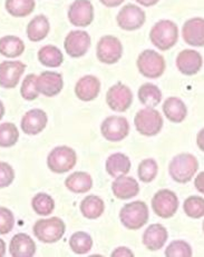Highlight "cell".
<instances>
[{"label":"cell","mask_w":204,"mask_h":257,"mask_svg":"<svg viewBox=\"0 0 204 257\" xmlns=\"http://www.w3.org/2000/svg\"><path fill=\"white\" fill-rule=\"evenodd\" d=\"M152 44L160 50H169L177 43L178 28L172 20H160L157 22L150 33Z\"/></svg>","instance_id":"1"},{"label":"cell","mask_w":204,"mask_h":257,"mask_svg":"<svg viewBox=\"0 0 204 257\" xmlns=\"http://www.w3.org/2000/svg\"><path fill=\"white\" fill-rule=\"evenodd\" d=\"M198 168V163L195 156L192 154H180L172 159L169 166L171 177L176 183L185 184L192 181L193 176Z\"/></svg>","instance_id":"2"},{"label":"cell","mask_w":204,"mask_h":257,"mask_svg":"<svg viewBox=\"0 0 204 257\" xmlns=\"http://www.w3.org/2000/svg\"><path fill=\"white\" fill-rule=\"evenodd\" d=\"M150 214L147 205L141 200L126 204L121 209L120 219L127 229L135 230L140 229L149 220Z\"/></svg>","instance_id":"3"},{"label":"cell","mask_w":204,"mask_h":257,"mask_svg":"<svg viewBox=\"0 0 204 257\" xmlns=\"http://www.w3.org/2000/svg\"><path fill=\"white\" fill-rule=\"evenodd\" d=\"M66 226L63 219L58 217H50L47 219L37 220L34 225V235L42 243L53 244L58 241L65 234Z\"/></svg>","instance_id":"4"},{"label":"cell","mask_w":204,"mask_h":257,"mask_svg":"<svg viewBox=\"0 0 204 257\" xmlns=\"http://www.w3.org/2000/svg\"><path fill=\"white\" fill-rule=\"evenodd\" d=\"M136 131L143 136H155L163 128V117L159 110L146 107L137 112L134 118Z\"/></svg>","instance_id":"5"},{"label":"cell","mask_w":204,"mask_h":257,"mask_svg":"<svg viewBox=\"0 0 204 257\" xmlns=\"http://www.w3.org/2000/svg\"><path fill=\"white\" fill-rule=\"evenodd\" d=\"M136 65L140 73L150 79L159 78L164 74L166 68L164 57L152 49L143 51L137 58Z\"/></svg>","instance_id":"6"},{"label":"cell","mask_w":204,"mask_h":257,"mask_svg":"<svg viewBox=\"0 0 204 257\" xmlns=\"http://www.w3.org/2000/svg\"><path fill=\"white\" fill-rule=\"evenodd\" d=\"M77 163L76 152L68 146H58L49 153L47 166L53 173L64 174L73 169Z\"/></svg>","instance_id":"7"},{"label":"cell","mask_w":204,"mask_h":257,"mask_svg":"<svg viewBox=\"0 0 204 257\" xmlns=\"http://www.w3.org/2000/svg\"><path fill=\"white\" fill-rule=\"evenodd\" d=\"M96 55L100 63L113 65L117 63L123 55V45L114 36H103L96 47Z\"/></svg>","instance_id":"8"},{"label":"cell","mask_w":204,"mask_h":257,"mask_svg":"<svg viewBox=\"0 0 204 257\" xmlns=\"http://www.w3.org/2000/svg\"><path fill=\"white\" fill-rule=\"evenodd\" d=\"M152 208L162 218H171L178 208V198L170 189H161L152 199Z\"/></svg>","instance_id":"9"},{"label":"cell","mask_w":204,"mask_h":257,"mask_svg":"<svg viewBox=\"0 0 204 257\" xmlns=\"http://www.w3.org/2000/svg\"><path fill=\"white\" fill-rule=\"evenodd\" d=\"M100 133L106 141L121 142L129 136L130 124L125 117L111 116L101 122Z\"/></svg>","instance_id":"10"},{"label":"cell","mask_w":204,"mask_h":257,"mask_svg":"<svg viewBox=\"0 0 204 257\" xmlns=\"http://www.w3.org/2000/svg\"><path fill=\"white\" fill-rule=\"evenodd\" d=\"M133 101V92L126 85L117 83L112 86L106 94V102L112 110L117 112L126 111Z\"/></svg>","instance_id":"11"},{"label":"cell","mask_w":204,"mask_h":257,"mask_svg":"<svg viewBox=\"0 0 204 257\" xmlns=\"http://www.w3.org/2000/svg\"><path fill=\"white\" fill-rule=\"evenodd\" d=\"M117 24L123 30L133 32L140 29L145 24L146 16L144 10L133 4H129L120 10L116 17Z\"/></svg>","instance_id":"12"},{"label":"cell","mask_w":204,"mask_h":257,"mask_svg":"<svg viewBox=\"0 0 204 257\" xmlns=\"http://www.w3.org/2000/svg\"><path fill=\"white\" fill-rule=\"evenodd\" d=\"M90 36L84 30H73L66 36L64 47L66 53L73 58H79L85 56L90 47Z\"/></svg>","instance_id":"13"},{"label":"cell","mask_w":204,"mask_h":257,"mask_svg":"<svg viewBox=\"0 0 204 257\" xmlns=\"http://www.w3.org/2000/svg\"><path fill=\"white\" fill-rule=\"evenodd\" d=\"M68 19L76 27H87L94 20V7L89 0H75L68 9Z\"/></svg>","instance_id":"14"},{"label":"cell","mask_w":204,"mask_h":257,"mask_svg":"<svg viewBox=\"0 0 204 257\" xmlns=\"http://www.w3.org/2000/svg\"><path fill=\"white\" fill-rule=\"evenodd\" d=\"M26 65L22 61H4L0 64V86L5 89H13L19 83Z\"/></svg>","instance_id":"15"},{"label":"cell","mask_w":204,"mask_h":257,"mask_svg":"<svg viewBox=\"0 0 204 257\" xmlns=\"http://www.w3.org/2000/svg\"><path fill=\"white\" fill-rule=\"evenodd\" d=\"M36 87L46 97L57 96L64 87L63 76L55 71H44L36 78Z\"/></svg>","instance_id":"16"},{"label":"cell","mask_w":204,"mask_h":257,"mask_svg":"<svg viewBox=\"0 0 204 257\" xmlns=\"http://www.w3.org/2000/svg\"><path fill=\"white\" fill-rule=\"evenodd\" d=\"M48 117L47 114L43 109L35 108L27 111L22 118L20 121V127L26 135H38L42 133L45 127L47 126Z\"/></svg>","instance_id":"17"},{"label":"cell","mask_w":204,"mask_h":257,"mask_svg":"<svg viewBox=\"0 0 204 257\" xmlns=\"http://www.w3.org/2000/svg\"><path fill=\"white\" fill-rule=\"evenodd\" d=\"M203 66L202 56L195 50L185 49L176 57V67L183 75L192 76L197 74Z\"/></svg>","instance_id":"18"},{"label":"cell","mask_w":204,"mask_h":257,"mask_svg":"<svg viewBox=\"0 0 204 257\" xmlns=\"http://www.w3.org/2000/svg\"><path fill=\"white\" fill-rule=\"evenodd\" d=\"M100 91V80L96 76L86 75L77 81L75 86V94L81 101H91Z\"/></svg>","instance_id":"19"},{"label":"cell","mask_w":204,"mask_h":257,"mask_svg":"<svg viewBox=\"0 0 204 257\" xmlns=\"http://www.w3.org/2000/svg\"><path fill=\"white\" fill-rule=\"evenodd\" d=\"M182 36L184 42L194 47H203L204 46V20L196 17L188 19L183 26Z\"/></svg>","instance_id":"20"},{"label":"cell","mask_w":204,"mask_h":257,"mask_svg":"<svg viewBox=\"0 0 204 257\" xmlns=\"http://www.w3.org/2000/svg\"><path fill=\"white\" fill-rule=\"evenodd\" d=\"M167 237V230L161 224H152L143 234V244L149 250H159L165 245Z\"/></svg>","instance_id":"21"},{"label":"cell","mask_w":204,"mask_h":257,"mask_svg":"<svg viewBox=\"0 0 204 257\" xmlns=\"http://www.w3.org/2000/svg\"><path fill=\"white\" fill-rule=\"evenodd\" d=\"M112 191L119 199H130L137 196L140 193V185L133 177H117L112 184Z\"/></svg>","instance_id":"22"},{"label":"cell","mask_w":204,"mask_h":257,"mask_svg":"<svg viewBox=\"0 0 204 257\" xmlns=\"http://www.w3.org/2000/svg\"><path fill=\"white\" fill-rule=\"evenodd\" d=\"M9 250L15 257H30L36 253V244L29 235L19 233L10 240Z\"/></svg>","instance_id":"23"},{"label":"cell","mask_w":204,"mask_h":257,"mask_svg":"<svg viewBox=\"0 0 204 257\" xmlns=\"http://www.w3.org/2000/svg\"><path fill=\"white\" fill-rule=\"evenodd\" d=\"M163 112L172 122H182L187 115V108L178 97H169L163 104Z\"/></svg>","instance_id":"24"},{"label":"cell","mask_w":204,"mask_h":257,"mask_svg":"<svg viewBox=\"0 0 204 257\" xmlns=\"http://www.w3.org/2000/svg\"><path fill=\"white\" fill-rule=\"evenodd\" d=\"M131 169V161L129 156L125 154L116 153L111 155L106 161V171L112 177L117 178L121 176H125L129 174Z\"/></svg>","instance_id":"25"},{"label":"cell","mask_w":204,"mask_h":257,"mask_svg":"<svg viewBox=\"0 0 204 257\" xmlns=\"http://www.w3.org/2000/svg\"><path fill=\"white\" fill-rule=\"evenodd\" d=\"M50 30V24L45 15H38L32 19L27 26L28 39L33 43H38L47 37Z\"/></svg>","instance_id":"26"},{"label":"cell","mask_w":204,"mask_h":257,"mask_svg":"<svg viewBox=\"0 0 204 257\" xmlns=\"http://www.w3.org/2000/svg\"><path fill=\"white\" fill-rule=\"evenodd\" d=\"M65 186L73 193L84 194L93 187V179L88 173L76 172L65 179Z\"/></svg>","instance_id":"27"},{"label":"cell","mask_w":204,"mask_h":257,"mask_svg":"<svg viewBox=\"0 0 204 257\" xmlns=\"http://www.w3.org/2000/svg\"><path fill=\"white\" fill-rule=\"evenodd\" d=\"M105 210V204L103 199L96 196V195H89L86 196L80 203V212L86 218L96 219L103 215Z\"/></svg>","instance_id":"28"},{"label":"cell","mask_w":204,"mask_h":257,"mask_svg":"<svg viewBox=\"0 0 204 257\" xmlns=\"http://www.w3.org/2000/svg\"><path fill=\"white\" fill-rule=\"evenodd\" d=\"M25 51V44L17 36H5L0 38V55L8 58H16Z\"/></svg>","instance_id":"29"},{"label":"cell","mask_w":204,"mask_h":257,"mask_svg":"<svg viewBox=\"0 0 204 257\" xmlns=\"http://www.w3.org/2000/svg\"><path fill=\"white\" fill-rule=\"evenodd\" d=\"M137 95H139L141 104L146 107H156L162 100V91L156 85L151 83L142 85Z\"/></svg>","instance_id":"30"},{"label":"cell","mask_w":204,"mask_h":257,"mask_svg":"<svg viewBox=\"0 0 204 257\" xmlns=\"http://www.w3.org/2000/svg\"><path fill=\"white\" fill-rule=\"evenodd\" d=\"M38 60L40 64L50 67V68H56V67H59L63 64L64 61V56L57 47L52 45L44 46L39 49L38 51Z\"/></svg>","instance_id":"31"},{"label":"cell","mask_w":204,"mask_h":257,"mask_svg":"<svg viewBox=\"0 0 204 257\" xmlns=\"http://www.w3.org/2000/svg\"><path fill=\"white\" fill-rule=\"evenodd\" d=\"M35 6V0H6L5 4L7 13L16 18L29 16L34 12Z\"/></svg>","instance_id":"32"},{"label":"cell","mask_w":204,"mask_h":257,"mask_svg":"<svg viewBox=\"0 0 204 257\" xmlns=\"http://www.w3.org/2000/svg\"><path fill=\"white\" fill-rule=\"evenodd\" d=\"M69 246L74 253L83 255L88 253L93 247V239L91 236L85 232H76L69 238Z\"/></svg>","instance_id":"33"},{"label":"cell","mask_w":204,"mask_h":257,"mask_svg":"<svg viewBox=\"0 0 204 257\" xmlns=\"http://www.w3.org/2000/svg\"><path fill=\"white\" fill-rule=\"evenodd\" d=\"M32 207L37 215L47 216L54 212L55 202L48 194L39 193L34 196L32 200Z\"/></svg>","instance_id":"34"},{"label":"cell","mask_w":204,"mask_h":257,"mask_svg":"<svg viewBox=\"0 0 204 257\" xmlns=\"http://www.w3.org/2000/svg\"><path fill=\"white\" fill-rule=\"evenodd\" d=\"M19 138L18 128L13 122H4L0 125V147H13Z\"/></svg>","instance_id":"35"},{"label":"cell","mask_w":204,"mask_h":257,"mask_svg":"<svg viewBox=\"0 0 204 257\" xmlns=\"http://www.w3.org/2000/svg\"><path fill=\"white\" fill-rule=\"evenodd\" d=\"M159 166L157 163L153 158H147L142 161L137 168V175H139L140 181L143 183H151L156 178Z\"/></svg>","instance_id":"36"},{"label":"cell","mask_w":204,"mask_h":257,"mask_svg":"<svg viewBox=\"0 0 204 257\" xmlns=\"http://www.w3.org/2000/svg\"><path fill=\"white\" fill-rule=\"evenodd\" d=\"M184 213L191 218H202L204 215V199L200 196H190L183 204Z\"/></svg>","instance_id":"37"},{"label":"cell","mask_w":204,"mask_h":257,"mask_svg":"<svg viewBox=\"0 0 204 257\" xmlns=\"http://www.w3.org/2000/svg\"><path fill=\"white\" fill-rule=\"evenodd\" d=\"M167 257H191L192 247L184 240H174L165 249Z\"/></svg>","instance_id":"38"},{"label":"cell","mask_w":204,"mask_h":257,"mask_svg":"<svg viewBox=\"0 0 204 257\" xmlns=\"http://www.w3.org/2000/svg\"><path fill=\"white\" fill-rule=\"evenodd\" d=\"M36 78H37V75L30 74L24 79L22 88H20V95L25 100L32 101L39 96L37 87H36Z\"/></svg>","instance_id":"39"},{"label":"cell","mask_w":204,"mask_h":257,"mask_svg":"<svg viewBox=\"0 0 204 257\" xmlns=\"http://www.w3.org/2000/svg\"><path fill=\"white\" fill-rule=\"evenodd\" d=\"M14 226L15 217L12 210L6 207H0V235L10 233Z\"/></svg>","instance_id":"40"},{"label":"cell","mask_w":204,"mask_h":257,"mask_svg":"<svg viewBox=\"0 0 204 257\" xmlns=\"http://www.w3.org/2000/svg\"><path fill=\"white\" fill-rule=\"evenodd\" d=\"M15 171L8 163L0 162V188H6L13 184Z\"/></svg>","instance_id":"41"},{"label":"cell","mask_w":204,"mask_h":257,"mask_svg":"<svg viewBox=\"0 0 204 257\" xmlns=\"http://www.w3.org/2000/svg\"><path fill=\"white\" fill-rule=\"evenodd\" d=\"M112 256H114V257H116V256H127V257H130V256H134V253L127 247H117L113 251V253H112Z\"/></svg>","instance_id":"42"},{"label":"cell","mask_w":204,"mask_h":257,"mask_svg":"<svg viewBox=\"0 0 204 257\" xmlns=\"http://www.w3.org/2000/svg\"><path fill=\"white\" fill-rule=\"evenodd\" d=\"M99 2L103 4L105 7L115 8V7L121 6V4H123L125 0H99Z\"/></svg>","instance_id":"43"},{"label":"cell","mask_w":204,"mask_h":257,"mask_svg":"<svg viewBox=\"0 0 204 257\" xmlns=\"http://www.w3.org/2000/svg\"><path fill=\"white\" fill-rule=\"evenodd\" d=\"M203 176H204V173H200L197 175L196 177V181H195V187L198 192L203 193L204 189H203Z\"/></svg>","instance_id":"44"},{"label":"cell","mask_w":204,"mask_h":257,"mask_svg":"<svg viewBox=\"0 0 204 257\" xmlns=\"http://www.w3.org/2000/svg\"><path fill=\"white\" fill-rule=\"evenodd\" d=\"M136 3H139L140 5L144 7H152L155 6V5L160 2V0H135Z\"/></svg>","instance_id":"45"},{"label":"cell","mask_w":204,"mask_h":257,"mask_svg":"<svg viewBox=\"0 0 204 257\" xmlns=\"http://www.w3.org/2000/svg\"><path fill=\"white\" fill-rule=\"evenodd\" d=\"M5 254H6V243L0 238V257L5 256Z\"/></svg>","instance_id":"46"},{"label":"cell","mask_w":204,"mask_h":257,"mask_svg":"<svg viewBox=\"0 0 204 257\" xmlns=\"http://www.w3.org/2000/svg\"><path fill=\"white\" fill-rule=\"evenodd\" d=\"M5 112H6V108H5L4 102L0 100V120H2L3 117L5 116Z\"/></svg>","instance_id":"47"}]
</instances>
